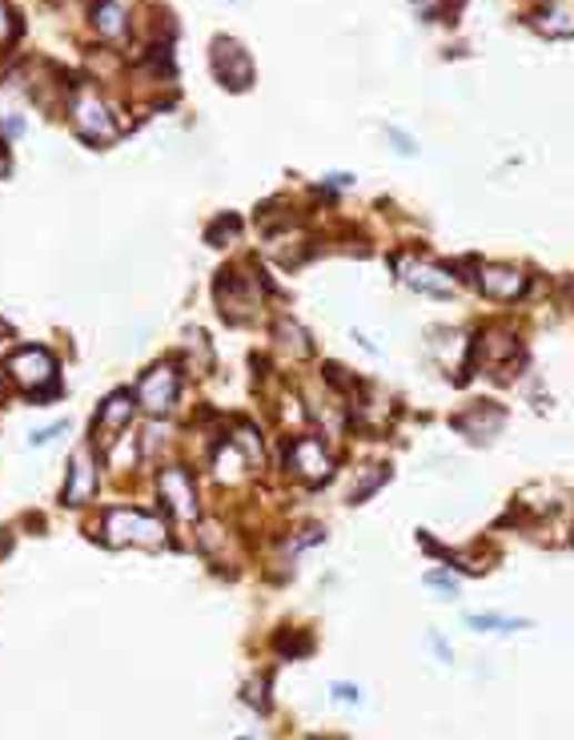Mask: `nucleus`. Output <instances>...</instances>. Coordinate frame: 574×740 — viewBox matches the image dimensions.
<instances>
[{"instance_id":"1","label":"nucleus","mask_w":574,"mask_h":740,"mask_svg":"<svg viewBox=\"0 0 574 740\" xmlns=\"http://www.w3.org/2000/svg\"><path fill=\"white\" fill-rule=\"evenodd\" d=\"M101 540L109 548H161L165 543V523L149 511L137 508H109L101 519Z\"/></svg>"},{"instance_id":"2","label":"nucleus","mask_w":574,"mask_h":740,"mask_svg":"<svg viewBox=\"0 0 574 740\" xmlns=\"http://www.w3.org/2000/svg\"><path fill=\"white\" fill-rule=\"evenodd\" d=\"M69 121H73L77 133H81L84 141H93V146H109V141H117V133H121L113 109L104 106V97L97 93L93 86H84V81L69 89Z\"/></svg>"},{"instance_id":"3","label":"nucleus","mask_w":574,"mask_h":740,"mask_svg":"<svg viewBox=\"0 0 574 740\" xmlns=\"http://www.w3.org/2000/svg\"><path fill=\"white\" fill-rule=\"evenodd\" d=\"M4 374H9L12 387H21L32 399L57 394V359L44 347H17L4 359Z\"/></svg>"},{"instance_id":"4","label":"nucleus","mask_w":574,"mask_h":740,"mask_svg":"<svg viewBox=\"0 0 574 740\" xmlns=\"http://www.w3.org/2000/svg\"><path fill=\"white\" fill-rule=\"evenodd\" d=\"M157 496L161 503L169 508V516L181 519V523H193L201 516V503H198V483L189 476L181 463H169L157 471Z\"/></svg>"},{"instance_id":"5","label":"nucleus","mask_w":574,"mask_h":740,"mask_svg":"<svg viewBox=\"0 0 574 740\" xmlns=\"http://www.w3.org/2000/svg\"><path fill=\"white\" fill-rule=\"evenodd\" d=\"M178 394H181V370L173 367V362H157V367H149L145 374H141L133 402L149 414H165L173 411Z\"/></svg>"},{"instance_id":"6","label":"nucleus","mask_w":574,"mask_h":740,"mask_svg":"<svg viewBox=\"0 0 574 740\" xmlns=\"http://www.w3.org/2000/svg\"><path fill=\"white\" fill-rule=\"evenodd\" d=\"M261 302V282L250 270H225L218 278V310L230 322H245Z\"/></svg>"},{"instance_id":"7","label":"nucleus","mask_w":574,"mask_h":740,"mask_svg":"<svg viewBox=\"0 0 574 740\" xmlns=\"http://www.w3.org/2000/svg\"><path fill=\"white\" fill-rule=\"evenodd\" d=\"M285 471L293 479H302V483H325L334 476V456L322 447V439L298 434V439L285 443Z\"/></svg>"},{"instance_id":"8","label":"nucleus","mask_w":574,"mask_h":740,"mask_svg":"<svg viewBox=\"0 0 574 740\" xmlns=\"http://www.w3.org/2000/svg\"><path fill=\"white\" fill-rule=\"evenodd\" d=\"M397 278H402L410 290H417V294H430V298L459 294V278L450 274L446 266L426 262V258H402V262H397Z\"/></svg>"},{"instance_id":"9","label":"nucleus","mask_w":574,"mask_h":740,"mask_svg":"<svg viewBox=\"0 0 574 740\" xmlns=\"http://www.w3.org/2000/svg\"><path fill=\"white\" fill-rule=\"evenodd\" d=\"M133 411L137 402L129 391H113L109 399L97 407V419H93V443L101 447V451H109V447L121 439V434L129 431V423H133Z\"/></svg>"},{"instance_id":"10","label":"nucleus","mask_w":574,"mask_h":740,"mask_svg":"<svg viewBox=\"0 0 574 740\" xmlns=\"http://www.w3.org/2000/svg\"><path fill=\"white\" fill-rule=\"evenodd\" d=\"M93 496H97V456H93V447L84 443V447H77L73 459H69L61 499L69 503V508H81V503H89Z\"/></svg>"},{"instance_id":"11","label":"nucleus","mask_w":574,"mask_h":740,"mask_svg":"<svg viewBox=\"0 0 574 740\" xmlns=\"http://www.w3.org/2000/svg\"><path fill=\"white\" fill-rule=\"evenodd\" d=\"M213 73H218L221 86L250 89L253 61H250V53H245V49L233 41V37H218V41H213Z\"/></svg>"},{"instance_id":"12","label":"nucleus","mask_w":574,"mask_h":740,"mask_svg":"<svg viewBox=\"0 0 574 740\" xmlns=\"http://www.w3.org/2000/svg\"><path fill=\"white\" fill-rule=\"evenodd\" d=\"M474 282H479L482 294L499 298V302H514V298L526 294V274L514 270V266H482Z\"/></svg>"},{"instance_id":"13","label":"nucleus","mask_w":574,"mask_h":740,"mask_svg":"<svg viewBox=\"0 0 574 740\" xmlns=\"http://www.w3.org/2000/svg\"><path fill=\"white\" fill-rule=\"evenodd\" d=\"M514 359H518L514 334H506V330H486V334H479V362L491 370V374H502L506 367H514Z\"/></svg>"},{"instance_id":"14","label":"nucleus","mask_w":574,"mask_h":740,"mask_svg":"<svg viewBox=\"0 0 574 740\" xmlns=\"http://www.w3.org/2000/svg\"><path fill=\"white\" fill-rule=\"evenodd\" d=\"M93 29L101 32L104 41H121L129 32V17L121 0H97L93 4Z\"/></svg>"},{"instance_id":"15","label":"nucleus","mask_w":574,"mask_h":740,"mask_svg":"<svg viewBox=\"0 0 574 740\" xmlns=\"http://www.w3.org/2000/svg\"><path fill=\"white\" fill-rule=\"evenodd\" d=\"M454 427H459L462 434H470V439H494L499 434V427H502V411L499 407H474L470 414H459L454 419Z\"/></svg>"},{"instance_id":"16","label":"nucleus","mask_w":574,"mask_h":740,"mask_svg":"<svg viewBox=\"0 0 574 740\" xmlns=\"http://www.w3.org/2000/svg\"><path fill=\"white\" fill-rule=\"evenodd\" d=\"M253 467H250V459L241 456L238 447L233 443H221L218 447V456H213V476L221 479V483H241V479L250 476Z\"/></svg>"},{"instance_id":"17","label":"nucleus","mask_w":574,"mask_h":740,"mask_svg":"<svg viewBox=\"0 0 574 740\" xmlns=\"http://www.w3.org/2000/svg\"><path fill=\"white\" fill-rule=\"evenodd\" d=\"M531 24L546 37H571V0H554L551 9H538Z\"/></svg>"},{"instance_id":"18","label":"nucleus","mask_w":574,"mask_h":740,"mask_svg":"<svg viewBox=\"0 0 574 740\" xmlns=\"http://www.w3.org/2000/svg\"><path fill=\"white\" fill-rule=\"evenodd\" d=\"M273 334H278V342H282L285 350H293L298 359H305V354H313V342H310V334H305L298 322H290V318H282L278 327H273Z\"/></svg>"},{"instance_id":"19","label":"nucleus","mask_w":574,"mask_h":740,"mask_svg":"<svg viewBox=\"0 0 574 740\" xmlns=\"http://www.w3.org/2000/svg\"><path fill=\"white\" fill-rule=\"evenodd\" d=\"M466 624L474 628V632H522V628H531V620H511V616L482 612V616H466Z\"/></svg>"},{"instance_id":"20","label":"nucleus","mask_w":574,"mask_h":740,"mask_svg":"<svg viewBox=\"0 0 574 740\" xmlns=\"http://www.w3.org/2000/svg\"><path fill=\"white\" fill-rule=\"evenodd\" d=\"M230 443L238 447L241 456L250 459V467L265 463V451H261V439H258V431H253V427H238V431L230 434Z\"/></svg>"},{"instance_id":"21","label":"nucleus","mask_w":574,"mask_h":740,"mask_svg":"<svg viewBox=\"0 0 574 740\" xmlns=\"http://www.w3.org/2000/svg\"><path fill=\"white\" fill-rule=\"evenodd\" d=\"M17 37H21V21H17V12H12L4 0H0V53H4V49L17 41Z\"/></svg>"},{"instance_id":"22","label":"nucleus","mask_w":574,"mask_h":740,"mask_svg":"<svg viewBox=\"0 0 574 740\" xmlns=\"http://www.w3.org/2000/svg\"><path fill=\"white\" fill-rule=\"evenodd\" d=\"M386 479H390V467H377L374 476H365L358 487H350V503H362V499L370 496V491H374L377 483H386Z\"/></svg>"},{"instance_id":"23","label":"nucleus","mask_w":574,"mask_h":740,"mask_svg":"<svg viewBox=\"0 0 574 740\" xmlns=\"http://www.w3.org/2000/svg\"><path fill=\"white\" fill-rule=\"evenodd\" d=\"M238 238V218H221L213 230H209V246H230Z\"/></svg>"},{"instance_id":"24","label":"nucleus","mask_w":574,"mask_h":740,"mask_svg":"<svg viewBox=\"0 0 574 740\" xmlns=\"http://www.w3.org/2000/svg\"><path fill=\"white\" fill-rule=\"evenodd\" d=\"M426 583H430V588H442V592H446L450 600L459 596V576H454V571H430Z\"/></svg>"},{"instance_id":"25","label":"nucleus","mask_w":574,"mask_h":740,"mask_svg":"<svg viewBox=\"0 0 574 740\" xmlns=\"http://www.w3.org/2000/svg\"><path fill=\"white\" fill-rule=\"evenodd\" d=\"M61 431H69V423L41 427V431H32V434H29V443H32V447H44V443H49V439H57V434H61Z\"/></svg>"},{"instance_id":"26","label":"nucleus","mask_w":574,"mask_h":740,"mask_svg":"<svg viewBox=\"0 0 574 740\" xmlns=\"http://www.w3.org/2000/svg\"><path fill=\"white\" fill-rule=\"evenodd\" d=\"M334 700H342V704H358L362 692H358V684H334Z\"/></svg>"},{"instance_id":"27","label":"nucleus","mask_w":574,"mask_h":740,"mask_svg":"<svg viewBox=\"0 0 574 740\" xmlns=\"http://www.w3.org/2000/svg\"><path fill=\"white\" fill-rule=\"evenodd\" d=\"M278 648H282V652H305V648H310V640H305V636H278Z\"/></svg>"},{"instance_id":"28","label":"nucleus","mask_w":574,"mask_h":740,"mask_svg":"<svg viewBox=\"0 0 574 740\" xmlns=\"http://www.w3.org/2000/svg\"><path fill=\"white\" fill-rule=\"evenodd\" d=\"M430 648H434V652H439L442 660H450V648H446V640H442L439 632H430Z\"/></svg>"},{"instance_id":"29","label":"nucleus","mask_w":574,"mask_h":740,"mask_svg":"<svg viewBox=\"0 0 574 740\" xmlns=\"http://www.w3.org/2000/svg\"><path fill=\"white\" fill-rule=\"evenodd\" d=\"M9 548H12V536L9 531H0V556H9Z\"/></svg>"},{"instance_id":"30","label":"nucleus","mask_w":574,"mask_h":740,"mask_svg":"<svg viewBox=\"0 0 574 740\" xmlns=\"http://www.w3.org/2000/svg\"><path fill=\"white\" fill-rule=\"evenodd\" d=\"M414 4H417L422 12H434V9H439V0H414Z\"/></svg>"},{"instance_id":"31","label":"nucleus","mask_w":574,"mask_h":740,"mask_svg":"<svg viewBox=\"0 0 574 740\" xmlns=\"http://www.w3.org/2000/svg\"><path fill=\"white\" fill-rule=\"evenodd\" d=\"M4 166H9V158H4V141H0V173H4Z\"/></svg>"},{"instance_id":"32","label":"nucleus","mask_w":574,"mask_h":740,"mask_svg":"<svg viewBox=\"0 0 574 740\" xmlns=\"http://www.w3.org/2000/svg\"><path fill=\"white\" fill-rule=\"evenodd\" d=\"M0 399H4V379H0Z\"/></svg>"},{"instance_id":"33","label":"nucleus","mask_w":574,"mask_h":740,"mask_svg":"<svg viewBox=\"0 0 574 740\" xmlns=\"http://www.w3.org/2000/svg\"><path fill=\"white\" fill-rule=\"evenodd\" d=\"M0 330H4V327H0Z\"/></svg>"}]
</instances>
